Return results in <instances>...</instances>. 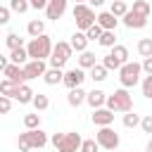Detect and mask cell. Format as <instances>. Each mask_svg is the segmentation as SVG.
Wrapping results in <instances>:
<instances>
[{"mask_svg":"<svg viewBox=\"0 0 152 152\" xmlns=\"http://www.w3.org/2000/svg\"><path fill=\"white\" fill-rule=\"evenodd\" d=\"M19 152H28V150H43L48 145V133H43L40 128H26V133L19 135L17 140Z\"/></svg>","mask_w":152,"mask_h":152,"instance_id":"obj_1","label":"cell"},{"mask_svg":"<svg viewBox=\"0 0 152 152\" xmlns=\"http://www.w3.org/2000/svg\"><path fill=\"white\" fill-rule=\"evenodd\" d=\"M50 140H52V145H55L57 152H81V145H83V138H81L76 131L55 133Z\"/></svg>","mask_w":152,"mask_h":152,"instance_id":"obj_2","label":"cell"},{"mask_svg":"<svg viewBox=\"0 0 152 152\" xmlns=\"http://www.w3.org/2000/svg\"><path fill=\"white\" fill-rule=\"evenodd\" d=\"M26 50H28V57H31V59H50L55 45H52L50 36L43 33V36H38V38H31L28 45H26Z\"/></svg>","mask_w":152,"mask_h":152,"instance_id":"obj_3","label":"cell"},{"mask_svg":"<svg viewBox=\"0 0 152 152\" xmlns=\"http://www.w3.org/2000/svg\"><path fill=\"white\" fill-rule=\"evenodd\" d=\"M104 107H109L112 112H124V114L131 112L133 109V97H131L128 88H119L112 95H107V104Z\"/></svg>","mask_w":152,"mask_h":152,"instance_id":"obj_4","label":"cell"},{"mask_svg":"<svg viewBox=\"0 0 152 152\" xmlns=\"http://www.w3.org/2000/svg\"><path fill=\"white\" fill-rule=\"evenodd\" d=\"M74 19H76V28L78 31H88L93 24H97V17H95V10L86 2H76L74 5Z\"/></svg>","mask_w":152,"mask_h":152,"instance_id":"obj_5","label":"cell"},{"mask_svg":"<svg viewBox=\"0 0 152 152\" xmlns=\"http://www.w3.org/2000/svg\"><path fill=\"white\" fill-rule=\"evenodd\" d=\"M140 74H142V64H138V62H126V64L119 69V83H121V88H133V86L140 81Z\"/></svg>","mask_w":152,"mask_h":152,"instance_id":"obj_6","label":"cell"},{"mask_svg":"<svg viewBox=\"0 0 152 152\" xmlns=\"http://www.w3.org/2000/svg\"><path fill=\"white\" fill-rule=\"evenodd\" d=\"M71 52H74L71 43H64V40H59V43L55 45L52 55H50V66H57V69H62V66H64V64L69 62Z\"/></svg>","mask_w":152,"mask_h":152,"instance_id":"obj_7","label":"cell"},{"mask_svg":"<svg viewBox=\"0 0 152 152\" xmlns=\"http://www.w3.org/2000/svg\"><path fill=\"white\" fill-rule=\"evenodd\" d=\"M95 140L100 142V147L102 150H116L119 147V133L112 128V126H100V131H97V135H95Z\"/></svg>","mask_w":152,"mask_h":152,"instance_id":"obj_8","label":"cell"},{"mask_svg":"<svg viewBox=\"0 0 152 152\" xmlns=\"http://www.w3.org/2000/svg\"><path fill=\"white\" fill-rule=\"evenodd\" d=\"M24 71H26V81H31V78H43L45 76V71H48V66H45V59H28L26 64H24Z\"/></svg>","mask_w":152,"mask_h":152,"instance_id":"obj_9","label":"cell"},{"mask_svg":"<svg viewBox=\"0 0 152 152\" xmlns=\"http://www.w3.org/2000/svg\"><path fill=\"white\" fill-rule=\"evenodd\" d=\"M86 81V71L81 69V66H76V69H69V71H64V86L71 90V88H78L81 83Z\"/></svg>","mask_w":152,"mask_h":152,"instance_id":"obj_10","label":"cell"},{"mask_svg":"<svg viewBox=\"0 0 152 152\" xmlns=\"http://www.w3.org/2000/svg\"><path fill=\"white\" fill-rule=\"evenodd\" d=\"M93 124L95 126H112L114 124V112L109 107H97L93 109Z\"/></svg>","mask_w":152,"mask_h":152,"instance_id":"obj_11","label":"cell"},{"mask_svg":"<svg viewBox=\"0 0 152 152\" xmlns=\"http://www.w3.org/2000/svg\"><path fill=\"white\" fill-rule=\"evenodd\" d=\"M66 2H69V0H50L48 7H45V17L52 19V21L62 19V14L66 12Z\"/></svg>","mask_w":152,"mask_h":152,"instance_id":"obj_12","label":"cell"},{"mask_svg":"<svg viewBox=\"0 0 152 152\" xmlns=\"http://www.w3.org/2000/svg\"><path fill=\"white\" fill-rule=\"evenodd\" d=\"M121 21H124V26H128V28H145V26H147V17H142V14L133 12V10H128V12L121 17Z\"/></svg>","mask_w":152,"mask_h":152,"instance_id":"obj_13","label":"cell"},{"mask_svg":"<svg viewBox=\"0 0 152 152\" xmlns=\"http://www.w3.org/2000/svg\"><path fill=\"white\" fill-rule=\"evenodd\" d=\"M2 74H5V78H12V81H17V83H24V81H26L24 66H21V64H14V62H10V64L2 69Z\"/></svg>","mask_w":152,"mask_h":152,"instance_id":"obj_14","label":"cell"},{"mask_svg":"<svg viewBox=\"0 0 152 152\" xmlns=\"http://www.w3.org/2000/svg\"><path fill=\"white\" fill-rule=\"evenodd\" d=\"M19 88H21V83H17V81H12V78H2V81H0V93L7 95V97H12V100H17Z\"/></svg>","mask_w":152,"mask_h":152,"instance_id":"obj_15","label":"cell"},{"mask_svg":"<svg viewBox=\"0 0 152 152\" xmlns=\"http://www.w3.org/2000/svg\"><path fill=\"white\" fill-rule=\"evenodd\" d=\"M97 24H100L104 31H114L116 24H119V17L112 14V12H100V14H97Z\"/></svg>","mask_w":152,"mask_h":152,"instance_id":"obj_16","label":"cell"},{"mask_svg":"<svg viewBox=\"0 0 152 152\" xmlns=\"http://www.w3.org/2000/svg\"><path fill=\"white\" fill-rule=\"evenodd\" d=\"M86 100H88V93H86L81 86H78V88H71V90H69V95H66V102H69L71 107H81Z\"/></svg>","mask_w":152,"mask_h":152,"instance_id":"obj_17","label":"cell"},{"mask_svg":"<svg viewBox=\"0 0 152 152\" xmlns=\"http://www.w3.org/2000/svg\"><path fill=\"white\" fill-rule=\"evenodd\" d=\"M69 43H71V48H74L76 52H86L90 40H88V36H86V31H76V33L71 36V40H69Z\"/></svg>","mask_w":152,"mask_h":152,"instance_id":"obj_18","label":"cell"},{"mask_svg":"<svg viewBox=\"0 0 152 152\" xmlns=\"http://www.w3.org/2000/svg\"><path fill=\"white\" fill-rule=\"evenodd\" d=\"M43 81H45L48 86H59V83H64V71L57 69V66H50V69L45 71Z\"/></svg>","mask_w":152,"mask_h":152,"instance_id":"obj_19","label":"cell"},{"mask_svg":"<svg viewBox=\"0 0 152 152\" xmlns=\"http://www.w3.org/2000/svg\"><path fill=\"white\" fill-rule=\"evenodd\" d=\"M93 109H97V107H104L107 104V95L102 93V90H97V88H93L90 93H88V100H86Z\"/></svg>","mask_w":152,"mask_h":152,"instance_id":"obj_20","label":"cell"},{"mask_svg":"<svg viewBox=\"0 0 152 152\" xmlns=\"http://www.w3.org/2000/svg\"><path fill=\"white\" fill-rule=\"evenodd\" d=\"M26 33H28L31 38L43 36V33H45V21H43V19H31L28 26H26Z\"/></svg>","mask_w":152,"mask_h":152,"instance_id":"obj_21","label":"cell"},{"mask_svg":"<svg viewBox=\"0 0 152 152\" xmlns=\"http://www.w3.org/2000/svg\"><path fill=\"white\" fill-rule=\"evenodd\" d=\"M31 57H28V50L26 48H14V50H10V62H14V64H26Z\"/></svg>","mask_w":152,"mask_h":152,"instance_id":"obj_22","label":"cell"},{"mask_svg":"<svg viewBox=\"0 0 152 152\" xmlns=\"http://www.w3.org/2000/svg\"><path fill=\"white\" fill-rule=\"evenodd\" d=\"M33 97H36V93H33L26 83H21L19 95H17V102H19V104H28V102H33Z\"/></svg>","mask_w":152,"mask_h":152,"instance_id":"obj_23","label":"cell"},{"mask_svg":"<svg viewBox=\"0 0 152 152\" xmlns=\"http://www.w3.org/2000/svg\"><path fill=\"white\" fill-rule=\"evenodd\" d=\"M97 62H95V52H90V50H86V52H81V57H78V66L81 69H93Z\"/></svg>","mask_w":152,"mask_h":152,"instance_id":"obj_24","label":"cell"},{"mask_svg":"<svg viewBox=\"0 0 152 152\" xmlns=\"http://www.w3.org/2000/svg\"><path fill=\"white\" fill-rule=\"evenodd\" d=\"M138 55L145 59V57H152V38H140L138 40Z\"/></svg>","mask_w":152,"mask_h":152,"instance_id":"obj_25","label":"cell"},{"mask_svg":"<svg viewBox=\"0 0 152 152\" xmlns=\"http://www.w3.org/2000/svg\"><path fill=\"white\" fill-rule=\"evenodd\" d=\"M133 12H138L142 17H150L152 14V5L147 0H133Z\"/></svg>","mask_w":152,"mask_h":152,"instance_id":"obj_26","label":"cell"},{"mask_svg":"<svg viewBox=\"0 0 152 152\" xmlns=\"http://www.w3.org/2000/svg\"><path fill=\"white\" fill-rule=\"evenodd\" d=\"M107 71H109V69H107L104 64H95V66L90 69V78L97 81V83H102V81L107 78Z\"/></svg>","mask_w":152,"mask_h":152,"instance_id":"obj_27","label":"cell"},{"mask_svg":"<svg viewBox=\"0 0 152 152\" xmlns=\"http://www.w3.org/2000/svg\"><path fill=\"white\" fill-rule=\"evenodd\" d=\"M140 121H142V116L135 114L133 109L124 114V126H126V128H135V126H140Z\"/></svg>","mask_w":152,"mask_h":152,"instance_id":"obj_28","label":"cell"},{"mask_svg":"<svg viewBox=\"0 0 152 152\" xmlns=\"http://www.w3.org/2000/svg\"><path fill=\"white\" fill-rule=\"evenodd\" d=\"M33 107H36V112H45L48 107H50V100H48V95H43V93H36V97H33V102H31Z\"/></svg>","mask_w":152,"mask_h":152,"instance_id":"obj_29","label":"cell"},{"mask_svg":"<svg viewBox=\"0 0 152 152\" xmlns=\"http://www.w3.org/2000/svg\"><path fill=\"white\" fill-rule=\"evenodd\" d=\"M109 12H112V14H116V17L121 19V17L128 12V5H126V0H114V2H112V7H109Z\"/></svg>","mask_w":152,"mask_h":152,"instance_id":"obj_30","label":"cell"},{"mask_svg":"<svg viewBox=\"0 0 152 152\" xmlns=\"http://www.w3.org/2000/svg\"><path fill=\"white\" fill-rule=\"evenodd\" d=\"M5 45H7L10 50L24 48V38H19V33H7V36H5Z\"/></svg>","mask_w":152,"mask_h":152,"instance_id":"obj_31","label":"cell"},{"mask_svg":"<svg viewBox=\"0 0 152 152\" xmlns=\"http://www.w3.org/2000/svg\"><path fill=\"white\" fill-rule=\"evenodd\" d=\"M102 64H104V66H107V69H109V71H119V69H121V66H124V64H121V62H119V59H116V57H114V55H112V52H109V55H104V57H102Z\"/></svg>","mask_w":152,"mask_h":152,"instance_id":"obj_32","label":"cell"},{"mask_svg":"<svg viewBox=\"0 0 152 152\" xmlns=\"http://www.w3.org/2000/svg\"><path fill=\"white\" fill-rule=\"evenodd\" d=\"M97 43H100L102 48H109V50H112V48L116 45V36H114V31H104V33H102V38H100Z\"/></svg>","mask_w":152,"mask_h":152,"instance_id":"obj_33","label":"cell"},{"mask_svg":"<svg viewBox=\"0 0 152 152\" xmlns=\"http://www.w3.org/2000/svg\"><path fill=\"white\" fill-rule=\"evenodd\" d=\"M112 55H114L121 64L128 62V48H126V45H114V48H112Z\"/></svg>","mask_w":152,"mask_h":152,"instance_id":"obj_34","label":"cell"},{"mask_svg":"<svg viewBox=\"0 0 152 152\" xmlns=\"http://www.w3.org/2000/svg\"><path fill=\"white\" fill-rule=\"evenodd\" d=\"M28 7H31V2H28V0H10V10H12V12H17V14H24Z\"/></svg>","mask_w":152,"mask_h":152,"instance_id":"obj_35","label":"cell"},{"mask_svg":"<svg viewBox=\"0 0 152 152\" xmlns=\"http://www.w3.org/2000/svg\"><path fill=\"white\" fill-rule=\"evenodd\" d=\"M102 33H104V28L100 26V24H93L88 31H86V36H88V40H100L102 38Z\"/></svg>","mask_w":152,"mask_h":152,"instance_id":"obj_36","label":"cell"},{"mask_svg":"<svg viewBox=\"0 0 152 152\" xmlns=\"http://www.w3.org/2000/svg\"><path fill=\"white\" fill-rule=\"evenodd\" d=\"M24 126L26 128H40V114L36 112V114H26L24 116Z\"/></svg>","mask_w":152,"mask_h":152,"instance_id":"obj_37","label":"cell"},{"mask_svg":"<svg viewBox=\"0 0 152 152\" xmlns=\"http://www.w3.org/2000/svg\"><path fill=\"white\" fill-rule=\"evenodd\" d=\"M142 95H145L147 100H152V74H147V76L142 78Z\"/></svg>","mask_w":152,"mask_h":152,"instance_id":"obj_38","label":"cell"},{"mask_svg":"<svg viewBox=\"0 0 152 152\" xmlns=\"http://www.w3.org/2000/svg\"><path fill=\"white\" fill-rule=\"evenodd\" d=\"M100 150V142L93 138V140H83V145H81V152H97Z\"/></svg>","mask_w":152,"mask_h":152,"instance_id":"obj_39","label":"cell"},{"mask_svg":"<svg viewBox=\"0 0 152 152\" xmlns=\"http://www.w3.org/2000/svg\"><path fill=\"white\" fill-rule=\"evenodd\" d=\"M12 109V97H7V95H0V112L2 114H7Z\"/></svg>","mask_w":152,"mask_h":152,"instance_id":"obj_40","label":"cell"},{"mask_svg":"<svg viewBox=\"0 0 152 152\" xmlns=\"http://www.w3.org/2000/svg\"><path fill=\"white\" fill-rule=\"evenodd\" d=\"M140 128H142L145 133H152V114H145V116H142V121H140Z\"/></svg>","mask_w":152,"mask_h":152,"instance_id":"obj_41","label":"cell"},{"mask_svg":"<svg viewBox=\"0 0 152 152\" xmlns=\"http://www.w3.org/2000/svg\"><path fill=\"white\" fill-rule=\"evenodd\" d=\"M10 12H12L10 7H0V24H7L10 21Z\"/></svg>","mask_w":152,"mask_h":152,"instance_id":"obj_42","label":"cell"},{"mask_svg":"<svg viewBox=\"0 0 152 152\" xmlns=\"http://www.w3.org/2000/svg\"><path fill=\"white\" fill-rule=\"evenodd\" d=\"M28 2H31V7H33V10H45L50 0H28Z\"/></svg>","mask_w":152,"mask_h":152,"instance_id":"obj_43","label":"cell"},{"mask_svg":"<svg viewBox=\"0 0 152 152\" xmlns=\"http://www.w3.org/2000/svg\"><path fill=\"white\" fill-rule=\"evenodd\" d=\"M142 71L145 74H152V57H145L142 59Z\"/></svg>","mask_w":152,"mask_h":152,"instance_id":"obj_44","label":"cell"},{"mask_svg":"<svg viewBox=\"0 0 152 152\" xmlns=\"http://www.w3.org/2000/svg\"><path fill=\"white\" fill-rule=\"evenodd\" d=\"M90 2V7H102L104 5V0H88Z\"/></svg>","mask_w":152,"mask_h":152,"instance_id":"obj_45","label":"cell"},{"mask_svg":"<svg viewBox=\"0 0 152 152\" xmlns=\"http://www.w3.org/2000/svg\"><path fill=\"white\" fill-rule=\"evenodd\" d=\"M10 64V57H0V69H5Z\"/></svg>","mask_w":152,"mask_h":152,"instance_id":"obj_46","label":"cell"},{"mask_svg":"<svg viewBox=\"0 0 152 152\" xmlns=\"http://www.w3.org/2000/svg\"><path fill=\"white\" fill-rule=\"evenodd\" d=\"M145 152H152V138H150V142H147V147H145Z\"/></svg>","mask_w":152,"mask_h":152,"instance_id":"obj_47","label":"cell"},{"mask_svg":"<svg viewBox=\"0 0 152 152\" xmlns=\"http://www.w3.org/2000/svg\"><path fill=\"white\" fill-rule=\"evenodd\" d=\"M74 2H86V0H74Z\"/></svg>","mask_w":152,"mask_h":152,"instance_id":"obj_48","label":"cell"}]
</instances>
